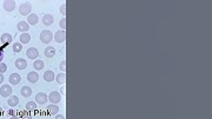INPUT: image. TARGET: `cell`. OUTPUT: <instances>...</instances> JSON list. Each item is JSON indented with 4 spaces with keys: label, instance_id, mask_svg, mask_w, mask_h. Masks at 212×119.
<instances>
[{
    "label": "cell",
    "instance_id": "obj_16",
    "mask_svg": "<svg viewBox=\"0 0 212 119\" xmlns=\"http://www.w3.org/2000/svg\"><path fill=\"white\" fill-rule=\"evenodd\" d=\"M53 21H54V19H53V15H51V14H45L42 17V24L45 26H51L53 24Z\"/></svg>",
    "mask_w": 212,
    "mask_h": 119
},
{
    "label": "cell",
    "instance_id": "obj_20",
    "mask_svg": "<svg viewBox=\"0 0 212 119\" xmlns=\"http://www.w3.org/2000/svg\"><path fill=\"white\" fill-rule=\"evenodd\" d=\"M7 104L11 106V107H14L19 104V98L17 96H11L8 97V100H7Z\"/></svg>",
    "mask_w": 212,
    "mask_h": 119
},
{
    "label": "cell",
    "instance_id": "obj_19",
    "mask_svg": "<svg viewBox=\"0 0 212 119\" xmlns=\"http://www.w3.org/2000/svg\"><path fill=\"white\" fill-rule=\"evenodd\" d=\"M20 93H21L23 97L28 98V97H31V94H32V89L28 87V86H23L21 90H20Z\"/></svg>",
    "mask_w": 212,
    "mask_h": 119
},
{
    "label": "cell",
    "instance_id": "obj_7",
    "mask_svg": "<svg viewBox=\"0 0 212 119\" xmlns=\"http://www.w3.org/2000/svg\"><path fill=\"white\" fill-rule=\"evenodd\" d=\"M26 56L28 57V59L35 60V59L39 57V51H38V49H35V47H30V49L26 51Z\"/></svg>",
    "mask_w": 212,
    "mask_h": 119
},
{
    "label": "cell",
    "instance_id": "obj_5",
    "mask_svg": "<svg viewBox=\"0 0 212 119\" xmlns=\"http://www.w3.org/2000/svg\"><path fill=\"white\" fill-rule=\"evenodd\" d=\"M49 100L51 101V104H58L61 101V94L58 91H52L49 94Z\"/></svg>",
    "mask_w": 212,
    "mask_h": 119
},
{
    "label": "cell",
    "instance_id": "obj_24",
    "mask_svg": "<svg viewBox=\"0 0 212 119\" xmlns=\"http://www.w3.org/2000/svg\"><path fill=\"white\" fill-rule=\"evenodd\" d=\"M37 108V103L35 101H28L26 104V111H33Z\"/></svg>",
    "mask_w": 212,
    "mask_h": 119
},
{
    "label": "cell",
    "instance_id": "obj_36",
    "mask_svg": "<svg viewBox=\"0 0 212 119\" xmlns=\"http://www.w3.org/2000/svg\"><path fill=\"white\" fill-rule=\"evenodd\" d=\"M1 110H3V108H1V107H0V112H1Z\"/></svg>",
    "mask_w": 212,
    "mask_h": 119
},
{
    "label": "cell",
    "instance_id": "obj_25",
    "mask_svg": "<svg viewBox=\"0 0 212 119\" xmlns=\"http://www.w3.org/2000/svg\"><path fill=\"white\" fill-rule=\"evenodd\" d=\"M23 51V44H19V43H15L13 44V52L15 53H19Z\"/></svg>",
    "mask_w": 212,
    "mask_h": 119
},
{
    "label": "cell",
    "instance_id": "obj_31",
    "mask_svg": "<svg viewBox=\"0 0 212 119\" xmlns=\"http://www.w3.org/2000/svg\"><path fill=\"white\" fill-rule=\"evenodd\" d=\"M3 59H4V52H3V49L0 47V63H3Z\"/></svg>",
    "mask_w": 212,
    "mask_h": 119
},
{
    "label": "cell",
    "instance_id": "obj_17",
    "mask_svg": "<svg viewBox=\"0 0 212 119\" xmlns=\"http://www.w3.org/2000/svg\"><path fill=\"white\" fill-rule=\"evenodd\" d=\"M47 111H49L50 114L56 115V114H58V112H59V107H58L57 104H50V105H47Z\"/></svg>",
    "mask_w": 212,
    "mask_h": 119
},
{
    "label": "cell",
    "instance_id": "obj_23",
    "mask_svg": "<svg viewBox=\"0 0 212 119\" xmlns=\"http://www.w3.org/2000/svg\"><path fill=\"white\" fill-rule=\"evenodd\" d=\"M56 79H57V83H58V84L63 85V84L66 83V74H65L64 72H61V73H59V74L56 77Z\"/></svg>",
    "mask_w": 212,
    "mask_h": 119
},
{
    "label": "cell",
    "instance_id": "obj_9",
    "mask_svg": "<svg viewBox=\"0 0 212 119\" xmlns=\"http://www.w3.org/2000/svg\"><path fill=\"white\" fill-rule=\"evenodd\" d=\"M0 42L4 46H7L8 44L12 43V35L10 33H4L1 37H0Z\"/></svg>",
    "mask_w": 212,
    "mask_h": 119
},
{
    "label": "cell",
    "instance_id": "obj_32",
    "mask_svg": "<svg viewBox=\"0 0 212 119\" xmlns=\"http://www.w3.org/2000/svg\"><path fill=\"white\" fill-rule=\"evenodd\" d=\"M56 119H65V115H63V114H56Z\"/></svg>",
    "mask_w": 212,
    "mask_h": 119
},
{
    "label": "cell",
    "instance_id": "obj_11",
    "mask_svg": "<svg viewBox=\"0 0 212 119\" xmlns=\"http://www.w3.org/2000/svg\"><path fill=\"white\" fill-rule=\"evenodd\" d=\"M27 80L30 82V83H32V84H34V83H37L38 80H39V74H38V72H30L28 74H27Z\"/></svg>",
    "mask_w": 212,
    "mask_h": 119
},
{
    "label": "cell",
    "instance_id": "obj_35",
    "mask_svg": "<svg viewBox=\"0 0 212 119\" xmlns=\"http://www.w3.org/2000/svg\"><path fill=\"white\" fill-rule=\"evenodd\" d=\"M10 119H20V118L17 117V115H12V117H10Z\"/></svg>",
    "mask_w": 212,
    "mask_h": 119
},
{
    "label": "cell",
    "instance_id": "obj_18",
    "mask_svg": "<svg viewBox=\"0 0 212 119\" xmlns=\"http://www.w3.org/2000/svg\"><path fill=\"white\" fill-rule=\"evenodd\" d=\"M56 56V49L53 46H47L45 49V57L46 58H53Z\"/></svg>",
    "mask_w": 212,
    "mask_h": 119
},
{
    "label": "cell",
    "instance_id": "obj_10",
    "mask_svg": "<svg viewBox=\"0 0 212 119\" xmlns=\"http://www.w3.org/2000/svg\"><path fill=\"white\" fill-rule=\"evenodd\" d=\"M3 5H4L5 11H7V12H12L15 8V1H13V0H5Z\"/></svg>",
    "mask_w": 212,
    "mask_h": 119
},
{
    "label": "cell",
    "instance_id": "obj_13",
    "mask_svg": "<svg viewBox=\"0 0 212 119\" xmlns=\"http://www.w3.org/2000/svg\"><path fill=\"white\" fill-rule=\"evenodd\" d=\"M56 79V75H54V73H53V71H46L45 73H44V80L45 82H47V83H51V82H53Z\"/></svg>",
    "mask_w": 212,
    "mask_h": 119
},
{
    "label": "cell",
    "instance_id": "obj_26",
    "mask_svg": "<svg viewBox=\"0 0 212 119\" xmlns=\"http://www.w3.org/2000/svg\"><path fill=\"white\" fill-rule=\"evenodd\" d=\"M20 119H32V117L28 114V111H23L20 112Z\"/></svg>",
    "mask_w": 212,
    "mask_h": 119
},
{
    "label": "cell",
    "instance_id": "obj_2",
    "mask_svg": "<svg viewBox=\"0 0 212 119\" xmlns=\"http://www.w3.org/2000/svg\"><path fill=\"white\" fill-rule=\"evenodd\" d=\"M12 92H13V90H12L11 85H8V84H4L1 87H0V96L4 97V98L11 97L12 96Z\"/></svg>",
    "mask_w": 212,
    "mask_h": 119
},
{
    "label": "cell",
    "instance_id": "obj_28",
    "mask_svg": "<svg viewBox=\"0 0 212 119\" xmlns=\"http://www.w3.org/2000/svg\"><path fill=\"white\" fill-rule=\"evenodd\" d=\"M59 68L61 70V72H66V60H63L61 63H60V65H59Z\"/></svg>",
    "mask_w": 212,
    "mask_h": 119
},
{
    "label": "cell",
    "instance_id": "obj_33",
    "mask_svg": "<svg viewBox=\"0 0 212 119\" xmlns=\"http://www.w3.org/2000/svg\"><path fill=\"white\" fill-rule=\"evenodd\" d=\"M5 80V78H4V74L3 73H0V84H1Z\"/></svg>",
    "mask_w": 212,
    "mask_h": 119
},
{
    "label": "cell",
    "instance_id": "obj_1",
    "mask_svg": "<svg viewBox=\"0 0 212 119\" xmlns=\"http://www.w3.org/2000/svg\"><path fill=\"white\" fill-rule=\"evenodd\" d=\"M52 39H53V33L51 31H49V30L41 31V33H40V40H41V43L50 44L52 42Z\"/></svg>",
    "mask_w": 212,
    "mask_h": 119
},
{
    "label": "cell",
    "instance_id": "obj_14",
    "mask_svg": "<svg viewBox=\"0 0 212 119\" xmlns=\"http://www.w3.org/2000/svg\"><path fill=\"white\" fill-rule=\"evenodd\" d=\"M38 21H39V18H38V14H35V13H31L27 17V24L28 25H37Z\"/></svg>",
    "mask_w": 212,
    "mask_h": 119
},
{
    "label": "cell",
    "instance_id": "obj_29",
    "mask_svg": "<svg viewBox=\"0 0 212 119\" xmlns=\"http://www.w3.org/2000/svg\"><path fill=\"white\" fill-rule=\"evenodd\" d=\"M7 70V65L5 63H0V73H4Z\"/></svg>",
    "mask_w": 212,
    "mask_h": 119
},
{
    "label": "cell",
    "instance_id": "obj_12",
    "mask_svg": "<svg viewBox=\"0 0 212 119\" xmlns=\"http://www.w3.org/2000/svg\"><path fill=\"white\" fill-rule=\"evenodd\" d=\"M14 65H15V67H17L18 70H25V68L27 67V63H26V60L23 59V58L17 59L15 63H14Z\"/></svg>",
    "mask_w": 212,
    "mask_h": 119
},
{
    "label": "cell",
    "instance_id": "obj_15",
    "mask_svg": "<svg viewBox=\"0 0 212 119\" xmlns=\"http://www.w3.org/2000/svg\"><path fill=\"white\" fill-rule=\"evenodd\" d=\"M17 28H18L20 32L26 33V32L30 30V25L27 24V21H19L18 25H17Z\"/></svg>",
    "mask_w": 212,
    "mask_h": 119
},
{
    "label": "cell",
    "instance_id": "obj_6",
    "mask_svg": "<svg viewBox=\"0 0 212 119\" xmlns=\"http://www.w3.org/2000/svg\"><path fill=\"white\" fill-rule=\"evenodd\" d=\"M47 99H49V97H47V94L44 93V92H39V93L35 96V103H37V104H40V105L46 104V103H47Z\"/></svg>",
    "mask_w": 212,
    "mask_h": 119
},
{
    "label": "cell",
    "instance_id": "obj_4",
    "mask_svg": "<svg viewBox=\"0 0 212 119\" xmlns=\"http://www.w3.org/2000/svg\"><path fill=\"white\" fill-rule=\"evenodd\" d=\"M53 38H54L56 43L61 44V43H64V42L66 40V32H65V31H63V30L57 31V32H56V34H53Z\"/></svg>",
    "mask_w": 212,
    "mask_h": 119
},
{
    "label": "cell",
    "instance_id": "obj_34",
    "mask_svg": "<svg viewBox=\"0 0 212 119\" xmlns=\"http://www.w3.org/2000/svg\"><path fill=\"white\" fill-rule=\"evenodd\" d=\"M65 93H66L65 87H64V86H61V89H60V94H65Z\"/></svg>",
    "mask_w": 212,
    "mask_h": 119
},
{
    "label": "cell",
    "instance_id": "obj_30",
    "mask_svg": "<svg viewBox=\"0 0 212 119\" xmlns=\"http://www.w3.org/2000/svg\"><path fill=\"white\" fill-rule=\"evenodd\" d=\"M60 13H61L63 15H66V5H65V4H63V5L60 6Z\"/></svg>",
    "mask_w": 212,
    "mask_h": 119
},
{
    "label": "cell",
    "instance_id": "obj_3",
    "mask_svg": "<svg viewBox=\"0 0 212 119\" xmlns=\"http://www.w3.org/2000/svg\"><path fill=\"white\" fill-rule=\"evenodd\" d=\"M31 11H32V5L30 3H24L19 6V13L21 15H30L31 14Z\"/></svg>",
    "mask_w": 212,
    "mask_h": 119
},
{
    "label": "cell",
    "instance_id": "obj_27",
    "mask_svg": "<svg viewBox=\"0 0 212 119\" xmlns=\"http://www.w3.org/2000/svg\"><path fill=\"white\" fill-rule=\"evenodd\" d=\"M59 26L61 27V30H66V18H63L60 21H59Z\"/></svg>",
    "mask_w": 212,
    "mask_h": 119
},
{
    "label": "cell",
    "instance_id": "obj_22",
    "mask_svg": "<svg viewBox=\"0 0 212 119\" xmlns=\"http://www.w3.org/2000/svg\"><path fill=\"white\" fill-rule=\"evenodd\" d=\"M30 42H31V35L27 32L20 34V44H28Z\"/></svg>",
    "mask_w": 212,
    "mask_h": 119
},
{
    "label": "cell",
    "instance_id": "obj_21",
    "mask_svg": "<svg viewBox=\"0 0 212 119\" xmlns=\"http://www.w3.org/2000/svg\"><path fill=\"white\" fill-rule=\"evenodd\" d=\"M44 66H45V63L42 61V60H40V59H35L34 63H33V67H34V70H37V71L42 70V68H44Z\"/></svg>",
    "mask_w": 212,
    "mask_h": 119
},
{
    "label": "cell",
    "instance_id": "obj_8",
    "mask_svg": "<svg viewBox=\"0 0 212 119\" xmlns=\"http://www.w3.org/2000/svg\"><path fill=\"white\" fill-rule=\"evenodd\" d=\"M8 82L11 85H18L20 82H21V77L19 73H12L8 78Z\"/></svg>",
    "mask_w": 212,
    "mask_h": 119
}]
</instances>
